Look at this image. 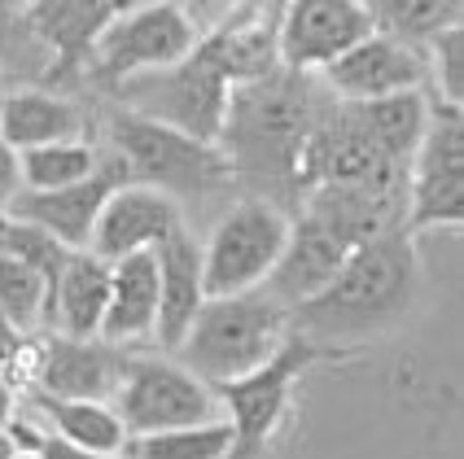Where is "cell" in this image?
I'll return each mask as SVG.
<instances>
[{
  "label": "cell",
  "mask_w": 464,
  "mask_h": 459,
  "mask_svg": "<svg viewBox=\"0 0 464 459\" xmlns=\"http://www.w3.org/2000/svg\"><path fill=\"white\" fill-rule=\"evenodd\" d=\"M128 355L131 350L110 346L102 337H62V332H53L44 341H35L31 377H26L23 389L49 394V398H92V403H110L119 381H123Z\"/></svg>",
  "instance_id": "obj_12"
},
{
  "label": "cell",
  "mask_w": 464,
  "mask_h": 459,
  "mask_svg": "<svg viewBox=\"0 0 464 459\" xmlns=\"http://www.w3.org/2000/svg\"><path fill=\"white\" fill-rule=\"evenodd\" d=\"M342 105L355 114V123L377 149L408 167V158L416 153L420 136H425V123H430V92L425 88L390 92V97H372V101H342Z\"/></svg>",
  "instance_id": "obj_23"
},
{
  "label": "cell",
  "mask_w": 464,
  "mask_h": 459,
  "mask_svg": "<svg viewBox=\"0 0 464 459\" xmlns=\"http://www.w3.org/2000/svg\"><path fill=\"white\" fill-rule=\"evenodd\" d=\"M114 9V0H23V26L44 57L40 88H57L83 75V62Z\"/></svg>",
  "instance_id": "obj_15"
},
{
  "label": "cell",
  "mask_w": 464,
  "mask_h": 459,
  "mask_svg": "<svg viewBox=\"0 0 464 459\" xmlns=\"http://www.w3.org/2000/svg\"><path fill=\"white\" fill-rule=\"evenodd\" d=\"M0 254H14V258H23V263H31L53 284L57 272H62V263H66V254H71V245H62L44 228L26 224V219L9 215V210H0Z\"/></svg>",
  "instance_id": "obj_28"
},
{
  "label": "cell",
  "mask_w": 464,
  "mask_h": 459,
  "mask_svg": "<svg viewBox=\"0 0 464 459\" xmlns=\"http://www.w3.org/2000/svg\"><path fill=\"white\" fill-rule=\"evenodd\" d=\"M158 263V320H154V346L162 355H171L184 341V332L193 324V315L207 302V284H202V241L188 228L167 236L154 245Z\"/></svg>",
  "instance_id": "obj_18"
},
{
  "label": "cell",
  "mask_w": 464,
  "mask_h": 459,
  "mask_svg": "<svg viewBox=\"0 0 464 459\" xmlns=\"http://www.w3.org/2000/svg\"><path fill=\"white\" fill-rule=\"evenodd\" d=\"M35 49V40L23 26V5L18 0H0V71L18 66V49Z\"/></svg>",
  "instance_id": "obj_30"
},
{
  "label": "cell",
  "mask_w": 464,
  "mask_h": 459,
  "mask_svg": "<svg viewBox=\"0 0 464 459\" xmlns=\"http://www.w3.org/2000/svg\"><path fill=\"white\" fill-rule=\"evenodd\" d=\"M23 407V389H18V381L0 368V429L14 420V411Z\"/></svg>",
  "instance_id": "obj_33"
},
{
  "label": "cell",
  "mask_w": 464,
  "mask_h": 459,
  "mask_svg": "<svg viewBox=\"0 0 464 459\" xmlns=\"http://www.w3.org/2000/svg\"><path fill=\"white\" fill-rule=\"evenodd\" d=\"M425 66H430V83H434V101L460 105L464 101V31L447 26L439 35L425 40Z\"/></svg>",
  "instance_id": "obj_29"
},
{
  "label": "cell",
  "mask_w": 464,
  "mask_h": 459,
  "mask_svg": "<svg viewBox=\"0 0 464 459\" xmlns=\"http://www.w3.org/2000/svg\"><path fill=\"white\" fill-rule=\"evenodd\" d=\"M110 403L119 411L128 437L202 425V420L224 416L215 385L193 377L180 359H167L162 350L158 355H128L123 381H119Z\"/></svg>",
  "instance_id": "obj_9"
},
{
  "label": "cell",
  "mask_w": 464,
  "mask_h": 459,
  "mask_svg": "<svg viewBox=\"0 0 464 459\" xmlns=\"http://www.w3.org/2000/svg\"><path fill=\"white\" fill-rule=\"evenodd\" d=\"M198 40L202 31L176 0H136L110 14V23L102 26L97 44L83 62V75L97 88L114 92L123 79L140 75V71L176 66L180 57L198 49Z\"/></svg>",
  "instance_id": "obj_6"
},
{
  "label": "cell",
  "mask_w": 464,
  "mask_h": 459,
  "mask_svg": "<svg viewBox=\"0 0 464 459\" xmlns=\"http://www.w3.org/2000/svg\"><path fill=\"white\" fill-rule=\"evenodd\" d=\"M351 250H355V245H351L334 224H324V219H315L307 210H298V215H289L285 250L263 289H267L276 302H285L294 311V306H303L307 298H315L324 284L334 281L337 272H342V263L351 258Z\"/></svg>",
  "instance_id": "obj_17"
},
{
  "label": "cell",
  "mask_w": 464,
  "mask_h": 459,
  "mask_svg": "<svg viewBox=\"0 0 464 459\" xmlns=\"http://www.w3.org/2000/svg\"><path fill=\"white\" fill-rule=\"evenodd\" d=\"M110 298V263L92 250H71L57 281L49 284V311L44 324L62 337H97Z\"/></svg>",
  "instance_id": "obj_20"
},
{
  "label": "cell",
  "mask_w": 464,
  "mask_h": 459,
  "mask_svg": "<svg viewBox=\"0 0 464 459\" xmlns=\"http://www.w3.org/2000/svg\"><path fill=\"white\" fill-rule=\"evenodd\" d=\"M289 332V306L276 302L267 289H246L207 298L171 355L207 385H224L276 355Z\"/></svg>",
  "instance_id": "obj_3"
},
{
  "label": "cell",
  "mask_w": 464,
  "mask_h": 459,
  "mask_svg": "<svg viewBox=\"0 0 464 459\" xmlns=\"http://www.w3.org/2000/svg\"><path fill=\"white\" fill-rule=\"evenodd\" d=\"M180 228H184V210L176 197H167L162 188H150L140 179H123V184L110 188V197L102 202L88 250L102 254L105 263H114L123 254L154 250Z\"/></svg>",
  "instance_id": "obj_16"
},
{
  "label": "cell",
  "mask_w": 464,
  "mask_h": 459,
  "mask_svg": "<svg viewBox=\"0 0 464 459\" xmlns=\"http://www.w3.org/2000/svg\"><path fill=\"white\" fill-rule=\"evenodd\" d=\"M23 188V167H18V149L0 136V210L9 206V197Z\"/></svg>",
  "instance_id": "obj_31"
},
{
  "label": "cell",
  "mask_w": 464,
  "mask_h": 459,
  "mask_svg": "<svg viewBox=\"0 0 464 459\" xmlns=\"http://www.w3.org/2000/svg\"><path fill=\"white\" fill-rule=\"evenodd\" d=\"M0 136L14 149L53 145V140H79L83 136V110L53 88H9L0 97Z\"/></svg>",
  "instance_id": "obj_21"
},
{
  "label": "cell",
  "mask_w": 464,
  "mask_h": 459,
  "mask_svg": "<svg viewBox=\"0 0 464 459\" xmlns=\"http://www.w3.org/2000/svg\"><path fill=\"white\" fill-rule=\"evenodd\" d=\"M320 83L337 101H372L390 92H416L430 83L425 49L412 40H399L390 31H368L346 53L320 71Z\"/></svg>",
  "instance_id": "obj_11"
},
{
  "label": "cell",
  "mask_w": 464,
  "mask_h": 459,
  "mask_svg": "<svg viewBox=\"0 0 464 459\" xmlns=\"http://www.w3.org/2000/svg\"><path fill=\"white\" fill-rule=\"evenodd\" d=\"M420 298V254L408 228H390L351 250L334 281L289 311L294 332L320 346H351L382 337L412 315Z\"/></svg>",
  "instance_id": "obj_2"
},
{
  "label": "cell",
  "mask_w": 464,
  "mask_h": 459,
  "mask_svg": "<svg viewBox=\"0 0 464 459\" xmlns=\"http://www.w3.org/2000/svg\"><path fill=\"white\" fill-rule=\"evenodd\" d=\"M368 31L377 26L363 0H285L281 23H276L281 66L315 75Z\"/></svg>",
  "instance_id": "obj_13"
},
{
  "label": "cell",
  "mask_w": 464,
  "mask_h": 459,
  "mask_svg": "<svg viewBox=\"0 0 464 459\" xmlns=\"http://www.w3.org/2000/svg\"><path fill=\"white\" fill-rule=\"evenodd\" d=\"M123 179H128V167L119 162V153L110 149L102 153L92 176L75 179V184H57V188H18L5 210L26 219V224H35V228H44L71 250H88L102 202L110 197V188L123 184Z\"/></svg>",
  "instance_id": "obj_14"
},
{
  "label": "cell",
  "mask_w": 464,
  "mask_h": 459,
  "mask_svg": "<svg viewBox=\"0 0 464 459\" xmlns=\"http://www.w3.org/2000/svg\"><path fill=\"white\" fill-rule=\"evenodd\" d=\"M40 459H123V455H97V451H83V446L66 442V437L44 434V442H40Z\"/></svg>",
  "instance_id": "obj_32"
},
{
  "label": "cell",
  "mask_w": 464,
  "mask_h": 459,
  "mask_svg": "<svg viewBox=\"0 0 464 459\" xmlns=\"http://www.w3.org/2000/svg\"><path fill=\"white\" fill-rule=\"evenodd\" d=\"M464 219V119L460 105L430 97V123L416 153L408 158V202L403 228L420 236L456 228Z\"/></svg>",
  "instance_id": "obj_10"
},
{
  "label": "cell",
  "mask_w": 464,
  "mask_h": 459,
  "mask_svg": "<svg viewBox=\"0 0 464 459\" xmlns=\"http://www.w3.org/2000/svg\"><path fill=\"white\" fill-rule=\"evenodd\" d=\"M14 455H18V451H14V442H9V434L0 429V459H14Z\"/></svg>",
  "instance_id": "obj_34"
},
{
  "label": "cell",
  "mask_w": 464,
  "mask_h": 459,
  "mask_svg": "<svg viewBox=\"0 0 464 459\" xmlns=\"http://www.w3.org/2000/svg\"><path fill=\"white\" fill-rule=\"evenodd\" d=\"M324 97L307 71L276 66L267 75L232 83L219 149L228 153L232 176L255 179V197L281 206L298 202V167L311 140L315 119L324 114Z\"/></svg>",
  "instance_id": "obj_1"
},
{
  "label": "cell",
  "mask_w": 464,
  "mask_h": 459,
  "mask_svg": "<svg viewBox=\"0 0 464 459\" xmlns=\"http://www.w3.org/2000/svg\"><path fill=\"white\" fill-rule=\"evenodd\" d=\"M14 459H40V455H14Z\"/></svg>",
  "instance_id": "obj_36"
},
{
  "label": "cell",
  "mask_w": 464,
  "mask_h": 459,
  "mask_svg": "<svg viewBox=\"0 0 464 459\" xmlns=\"http://www.w3.org/2000/svg\"><path fill=\"white\" fill-rule=\"evenodd\" d=\"M363 5L377 31H390L412 44L439 35L447 26H460V0H363Z\"/></svg>",
  "instance_id": "obj_26"
},
{
  "label": "cell",
  "mask_w": 464,
  "mask_h": 459,
  "mask_svg": "<svg viewBox=\"0 0 464 459\" xmlns=\"http://www.w3.org/2000/svg\"><path fill=\"white\" fill-rule=\"evenodd\" d=\"M324 355H334V350L320 346V341H311V337H303V332H289L281 341V350L272 359H263L258 368H250V372L237 377V381L215 385L219 407H224V420L232 425L228 459H258L263 455V446H267L272 434L281 429L298 381H303Z\"/></svg>",
  "instance_id": "obj_7"
},
{
  "label": "cell",
  "mask_w": 464,
  "mask_h": 459,
  "mask_svg": "<svg viewBox=\"0 0 464 459\" xmlns=\"http://www.w3.org/2000/svg\"><path fill=\"white\" fill-rule=\"evenodd\" d=\"M18 5H23V0H18Z\"/></svg>",
  "instance_id": "obj_37"
},
{
  "label": "cell",
  "mask_w": 464,
  "mask_h": 459,
  "mask_svg": "<svg viewBox=\"0 0 464 459\" xmlns=\"http://www.w3.org/2000/svg\"><path fill=\"white\" fill-rule=\"evenodd\" d=\"M105 131H110V149L128 167V179L162 188L167 197L180 202V210L184 202H210L215 193H224L237 179L228 153L215 140H198L188 131L154 123L145 114H131L123 105L105 119Z\"/></svg>",
  "instance_id": "obj_4"
},
{
  "label": "cell",
  "mask_w": 464,
  "mask_h": 459,
  "mask_svg": "<svg viewBox=\"0 0 464 459\" xmlns=\"http://www.w3.org/2000/svg\"><path fill=\"white\" fill-rule=\"evenodd\" d=\"M23 398L35 407V416L44 420V429L66 442H75L83 451L97 455H123L128 446V429L119 420L114 403H92V398H49V394H31L23 389Z\"/></svg>",
  "instance_id": "obj_22"
},
{
  "label": "cell",
  "mask_w": 464,
  "mask_h": 459,
  "mask_svg": "<svg viewBox=\"0 0 464 459\" xmlns=\"http://www.w3.org/2000/svg\"><path fill=\"white\" fill-rule=\"evenodd\" d=\"M0 311L18 332H40L49 311V276L14 254H0Z\"/></svg>",
  "instance_id": "obj_27"
},
{
  "label": "cell",
  "mask_w": 464,
  "mask_h": 459,
  "mask_svg": "<svg viewBox=\"0 0 464 459\" xmlns=\"http://www.w3.org/2000/svg\"><path fill=\"white\" fill-rule=\"evenodd\" d=\"M232 425L224 416L202 420V425H180V429H158V434H136L123 446V459H228Z\"/></svg>",
  "instance_id": "obj_24"
},
{
  "label": "cell",
  "mask_w": 464,
  "mask_h": 459,
  "mask_svg": "<svg viewBox=\"0 0 464 459\" xmlns=\"http://www.w3.org/2000/svg\"><path fill=\"white\" fill-rule=\"evenodd\" d=\"M154 320H158V263L154 250L140 254H123L110 263V298H105L102 315V341L110 346H140L154 341Z\"/></svg>",
  "instance_id": "obj_19"
},
{
  "label": "cell",
  "mask_w": 464,
  "mask_h": 459,
  "mask_svg": "<svg viewBox=\"0 0 464 459\" xmlns=\"http://www.w3.org/2000/svg\"><path fill=\"white\" fill-rule=\"evenodd\" d=\"M110 97L123 110H131V114H145L154 123H167V128L219 145L232 97V75L224 66V57H219V49H215V40L202 35L198 49L180 57L176 66L140 71V75L123 79Z\"/></svg>",
  "instance_id": "obj_5"
},
{
  "label": "cell",
  "mask_w": 464,
  "mask_h": 459,
  "mask_svg": "<svg viewBox=\"0 0 464 459\" xmlns=\"http://www.w3.org/2000/svg\"><path fill=\"white\" fill-rule=\"evenodd\" d=\"M97 162H102V149H92L83 136H79V140H53V145L18 149L23 188H57V184H75V179L92 176Z\"/></svg>",
  "instance_id": "obj_25"
},
{
  "label": "cell",
  "mask_w": 464,
  "mask_h": 459,
  "mask_svg": "<svg viewBox=\"0 0 464 459\" xmlns=\"http://www.w3.org/2000/svg\"><path fill=\"white\" fill-rule=\"evenodd\" d=\"M114 5H119V9H123V5H136V0H114Z\"/></svg>",
  "instance_id": "obj_35"
},
{
  "label": "cell",
  "mask_w": 464,
  "mask_h": 459,
  "mask_svg": "<svg viewBox=\"0 0 464 459\" xmlns=\"http://www.w3.org/2000/svg\"><path fill=\"white\" fill-rule=\"evenodd\" d=\"M285 236H289L285 206L255 197V193L232 202L219 215V224L210 228V236L202 241V284H207V298L263 289L285 250Z\"/></svg>",
  "instance_id": "obj_8"
}]
</instances>
